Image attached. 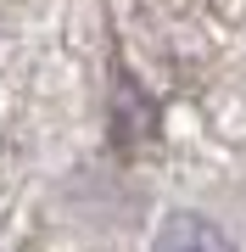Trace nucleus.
<instances>
[{"label": "nucleus", "mask_w": 246, "mask_h": 252, "mask_svg": "<svg viewBox=\"0 0 246 252\" xmlns=\"http://www.w3.org/2000/svg\"><path fill=\"white\" fill-rule=\"evenodd\" d=\"M151 252H235V247H229V235L213 224V219H201V213H173V219H163Z\"/></svg>", "instance_id": "obj_1"}]
</instances>
